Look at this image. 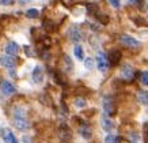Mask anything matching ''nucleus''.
Instances as JSON below:
<instances>
[{
  "label": "nucleus",
  "mask_w": 148,
  "mask_h": 143,
  "mask_svg": "<svg viewBox=\"0 0 148 143\" xmlns=\"http://www.w3.org/2000/svg\"><path fill=\"white\" fill-rule=\"evenodd\" d=\"M95 61H97V67H98V70L101 72H106L109 68V57L105 55V52H102V50H99V52H97V56H95Z\"/></svg>",
  "instance_id": "nucleus-1"
},
{
  "label": "nucleus",
  "mask_w": 148,
  "mask_h": 143,
  "mask_svg": "<svg viewBox=\"0 0 148 143\" xmlns=\"http://www.w3.org/2000/svg\"><path fill=\"white\" fill-rule=\"evenodd\" d=\"M0 66L7 68V70H12L16 66V61H15L14 56H11V55H1L0 56Z\"/></svg>",
  "instance_id": "nucleus-2"
},
{
  "label": "nucleus",
  "mask_w": 148,
  "mask_h": 143,
  "mask_svg": "<svg viewBox=\"0 0 148 143\" xmlns=\"http://www.w3.org/2000/svg\"><path fill=\"white\" fill-rule=\"evenodd\" d=\"M0 90H1V94H4V95H14V94L16 93L15 86L11 82L4 81V79L0 81Z\"/></svg>",
  "instance_id": "nucleus-3"
},
{
  "label": "nucleus",
  "mask_w": 148,
  "mask_h": 143,
  "mask_svg": "<svg viewBox=\"0 0 148 143\" xmlns=\"http://www.w3.org/2000/svg\"><path fill=\"white\" fill-rule=\"evenodd\" d=\"M14 125L18 128L19 131H27L30 130V121L26 119V116H21V117H14Z\"/></svg>",
  "instance_id": "nucleus-4"
},
{
  "label": "nucleus",
  "mask_w": 148,
  "mask_h": 143,
  "mask_svg": "<svg viewBox=\"0 0 148 143\" xmlns=\"http://www.w3.org/2000/svg\"><path fill=\"white\" fill-rule=\"evenodd\" d=\"M102 108H103V112L106 113L108 116H113L116 108H114V101H113L112 97H105V98H103Z\"/></svg>",
  "instance_id": "nucleus-5"
},
{
  "label": "nucleus",
  "mask_w": 148,
  "mask_h": 143,
  "mask_svg": "<svg viewBox=\"0 0 148 143\" xmlns=\"http://www.w3.org/2000/svg\"><path fill=\"white\" fill-rule=\"evenodd\" d=\"M44 76H45V74H44V68L41 67V66H36V67L33 68L32 79H33V82H34V83L41 85V83L44 82Z\"/></svg>",
  "instance_id": "nucleus-6"
},
{
  "label": "nucleus",
  "mask_w": 148,
  "mask_h": 143,
  "mask_svg": "<svg viewBox=\"0 0 148 143\" xmlns=\"http://www.w3.org/2000/svg\"><path fill=\"white\" fill-rule=\"evenodd\" d=\"M120 41H121V42L125 45V46H128V48H137V46L140 45L139 41L136 40L135 37L129 36V34H121V37H120Z\"/></svg>",
  "instance_id": "nucleus-7"
},
{
  "label": "nucleus",
  "mask_w": 148,
  "mask_h": 143,
  "mask_svg": "<svg viewBox=\"0 0 148 143\" xmlns=\"http://www.w3.org/2000/svg\"><path fill=\"white\" fill-rule=\"evenodd\" d=\"M0 136H1V139L7 143H15L16 142V138H15L14 132L10 130V128H5V127L0 128Z\"/></svg>",
  "instance_id": "nucleus-8"
},
{
  "label": "nucleus",
  "mask_w": 148,
  "mask_h": 143,
  "mask_svg": "<svg viewBox=\"0 0 148 143\" xmlns=\"http://www.w3.org/2000/svg\"><path fill=\"white\" fill-rule=\"evenodd\" d=\"M121 76H122V79H125V81H132L133 76H135L133 67L130 64H124L121 67Z\"/></svg>",
  "instance_id": "nucleus-9"
},
{
  "label": "nucleus",
  "mask_w": 148,
  "mask_h": 143,
  "mask_svg": "<svg viewBox=\"0 0 148 143\" xmlns=\"http://www.w3.org/2000/svg\"><path fill=\"white\" fill-rule=\"evenodd\" d=\"M101 125H102V130L106 131V132H112L114 130V123L112 121V119L105 113L102 117H101Z\"/></svg>",
  "instance_id": "nucleus-10"
},
{
  "label": "nucleus",
  "mask_w": 148,
  "mask_h": 143,
  "mask_svg": "<svg viewBox=\"0 0 148 143\" xmlns=\"http://www.w3.org/2000/svg\"><path fill=\"white\" fill-rule=\"evenodd\" d=\"M58 136H60L61 140H71L72 131L68 128V125H65V124L60 125V128H58Z\"/></svg>",
  "instance_id": "nucleus-11"
},
{
  "label": "nucleus",
  "mask_w": 148,
  "mask_h": 143,
  "mask_svg": "<svg viewBox=\"0 0 148 143\" xmlns=\"http://www.w3.org/2000/svg\"><path fill=\"white\" fill-rule=\"evenodd\" d=\"M68 37H69V40H71L72 42H79V41L82 40V33L76 26H72L71 29L68 30Z\"/></svg>",
  "instance_id": "nucleus-12"
},
{
  "label": "nucleus",
  "mask_w": 148,
  "mask_h": 143,
  "mask_svg": "<svg viewBox=\"0 0 148 143\" xmlns=\"http://www.w3.org/2000/svg\"><path fill=\"white\" fill-rule=\"evenodd\" d=\"M5 53L7 55H11V56H16L19 52V45L16 42H14V41H8L7 45H5Z\"/></svg>",
  "instance_id": "nucleus-13"
},
{
  "label": "nucleus",
  "mask_w": 148,
  "mask_h": 143,
  "mask_svg": "<svg viewBox=\"0 0 148 143\" xmlns=\"http://www.w3.org/2000/svg\"><path fill=\"white\" fill-rule=\"evenodd\" d=\"M120 60H121V52L118 49H113L109 55V63L112 66H117L120 63Z\"/></svg>",
  "instance_id": "nucleus-14"
},
{
  "label": "nucleus",
  "mask_w": 148,
  "mask_h": 143,
  "mask_svg": "<svg viewBox=\"0 0 148 143\" xmlns=\"http://www.w3.org/2000/svg\"><path fill=\"white\" fill-rule=\"evenodd\" d=\"M79 132H80V135L83 136L84 139H91V136H92V131H91V128L88 127L87 124H83L80 125V128H79Z\"/></svg>",
  "instance_id": "nucleus-15"
},
{
  "label": "nucleus",
  "mask_w": 148,
  "mask_h": 143,
  "mask_svg": "<svg viewBox=\"0 0 148 143\" xmlns=\"http://www.w3.org/2000/svg\"><path fill=\"white\" fill-rule=\"evenodd\" d=\"M73 53L76 56V59L79 60H84V50H83V46L82 45H75V49H73Z\"/></svg>",
  "instance_id": "nucleus-16"
},
{
  "label": "nucleus",
  "mask_w": 148,
  "mask_h": 143,
  "mask_svg": "<svg viewBox=\"0 0 148 143\" xmlns=\"http://www.w3.org/2000/svg\"><path fill=\"white\" fill-rule=\"evenodd\" d=\"M64 66H65V70L67 71H72L73 70V61H72V59L68 56V55H64Z\"/></svg>",
  "instance_id": "nucleus-17"
},
{
  "label": "nucleus",
  "mask_w": 148,
  "mask_h": 143,
  "mask_svg": "<svg viewBox=\"0 0 148 143\" xmlns=\"http://www.w3.org/2000/svg\"><path fill=\"white\" fill-rule=\"evenodd\" d=\"M137 99H139L140 104H143V105H148V91H139Z\"/></svg>",
  "instance_id": "nucleus-18"
},
{
  "label": "nucleus",
  "mask_w": 148,
  "mask_h": 143,
  "mask_svg": "<svg viewBox=\"0 0 148 143\" xmlns=\"http://www.w3.org/2000/svg\"><path fill=\"white\" fill-rule=\"evenodd\" d=\"M38 15H40V11L37 8H30L26 11V17L29 19H36V18H38Z\"/></svg>",
  "instance_id": "nucleus-19"
},
{
  "label": "nucleus",
  "mask_w": 148,
  "mask_h": 143,
  "mask_svg": "<svg viewBox=\"0 0 148 143\" xmlns=\"http://www.w3.org/2000/svg\"><path fill=\"white\" fill-rule=\"evenodd\" d=\"M73 104H75V106L79 108V109H83V108H86V105H87L86 99L82 98V97H77V98L73 99Z\"/></svg>",
  "instance_id": "nucleus-20"
},
{
  "label": "nucleus",
  "mask_w": 148,
  "mask_h": 143,
  "mask_svg": "<svg viewBox=\"0 0 148 143\" xmlns=\"http://www.w3.org/2000/svg\"><path fill=\"white\" fill-rule=\"evenodd\" d=\"M88 12L90 14H92L94 17H98L99 15V12H98V7H97V4H88Z\"/></svg>",
  "instance_id": "nucleus-21"
},
{
  "label": "nucleus",
  "mask_w": 148,
  "mask_h": 143,
  "mask_svg": "<svg viewBox=\"0 0 148 143\" xmlns=\"http://www.w3.org/2000/svg\"><path fill=\"white\" fill-rule=\"evenodd\" d=\"M140 82H141L144 86H148V71L141 72V75H140Z\"/></svg>",
  "instance_id": "nucleus-22"
},
{
  "label": "nucleus",
  "mask_w": 148,
  "mask_h": 143,
  "mask_svg": "<svg viewBox=\"0 0 148 143\" xmlns=\"http://www.w3.org/2000/svg\"><path fill=\"white\" fill-rule=\"evenodd\" d=\"M84 61V67L87 68V70H92V67H94V60L91 57H87L83 60Z\"/></svg>",
  "instance_id": "nucleus-23"
},
{
  "label": "nucleus",
  "mask_w": 148,
  "mask_h": 143,
  "mask_svg": "<svg viewBox=\"0 0 148 143\" xmlns=\"http://www.w3.org/2000/svg\"><path fill=\"white\" fill-rule=\"evenodd\" d=\"M108 1H109V4L112 6L113 8L118 10L120 7H121V0H108Z\"/></svg>",
  "instance_id": "nucleus-24"
},
{
  "label": "nucleus",
  "mask_w": 148,
  "mask_h": 143,
  "mask_svg": "<svg viewBox=\"0 0 148 143\" xmlns=\"http://www.w3.org/2000/svg\"><path fill=\"white\" fill-rule=\"evenodd\" d=\"M118 140H120V136H117V135H108V136L105 138V142H108V143L118 142Z\"/></svg>",
  "instance_id": "nucleus-25"
},
{
  "label": "nucleus",
  "mask_w": 148,
  "mask_h": 143,
  "mask_svg": "<svg viewBox=\"0 0 148 143\" xmlns=\"http://www.w3.org/2000/svg\"><path fill=\"white\" fill-rule=\"evenodd\" d=\"M129 140H132V142H139L140 140L139 134H137V132H130L129 134Z\"/></svg>",
  "instance_id": "nucleus-26"
},
{
  "label": "nucleus",
  "mask_w": 148,
  "mask_h": 143,
  "mask_svg": "<svg viewBox=\"0 0 148 143\" xmlns=\"http://www.w3.org/2000/svg\"><path fill=\"white\" fill-rule=\"evenodd\" d=\"M15 0H0V6H11Z\"/></svg>",
  "instance_id": "nucleus-27"
},
{
  "label": "nucleus",
  "mask_w": 148,
  "mask_h": 143,
  "mask_svg": "<svg viewBox=\"0 0 148 143\" xmlns=\"http://www.w3.org/2000/svg\"><path fill=\"white\" fill-rule=\"evenodd\" d=\"M129 3H132V4H135V6H141L143 4V0H128Z\"/></svg>",
  "instance_id": "nucleus-28"
},
{
  "label": "nucleus",
  "mask_w": 148,
  "mask_h": 143,
  "mask_svg": "<svg viewBox=\"0 0 148 143\" xmlns=\"http://www.w3.org/2000/svg\"><path fill=\"white\" fill-rule=\"evenodd\" d=\"M19 4H26V3H30L32 0H18Z\"/></svg>",
  "instance_id": "nucleus-29"
},
{
  "label": "nucleus",
  "mask_w": 148,
  "mask_h": 143,
  "mask_svg": "<svg viewBox=\"0 0 148 143\" xmlns=\"http://www.w3.org/2000/svg\"><path fill=\"white\" fill-rule=\"evenodd\" d=\"M144 132H145L147 136H148V124H145V127H144Z\"/></svg>",
  "instance_id": "nucleus-30"
},
{
  "label": "nucleus",
  "mask_w": 148,
  "mask_h": 143,
  "mask_svg": "<svg viewBox=\"0 0 148 143\" xmlns=\"http://www.w3.org/2000/svg\"><path fill=\"white\" fill-rule=\"evenodd\" d=\"M147 8H148V0H147Z\"/></svg>",
  "instance_id": "nucleus-31"
}]
</instances>
